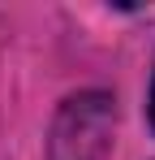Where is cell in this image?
<instances>
[{
	"label": "cell",
	"mask_w": 155,
	"mask_h": 160,
	"mask_svg": "<svg viewBox=\"0 0 155 160\" xmlns=\"http://www.w3.org/2000/svg\"><path fill=\"white\" fill-rule=\"evenodd\" d=\"M151 126H155V82H151Z\"/></svg>",
	"instance_id": "cell-2"
},
{
	"label": "cell",
	"mask_w": 155,
	"mask_h": 160,
	"mask_svg": "<svg viewBox=\"0 0 155 160\" xmlns=\"http://www.w3.org/2000/svg\"><path fill=\"white\" fill-rule=\"evenodd\" d=\"M112 100L103 91H86L65 100L52 126V160H103L112 143Z\"/></svg>",
	"instance_id": "cell-1"
}]
</instances>
